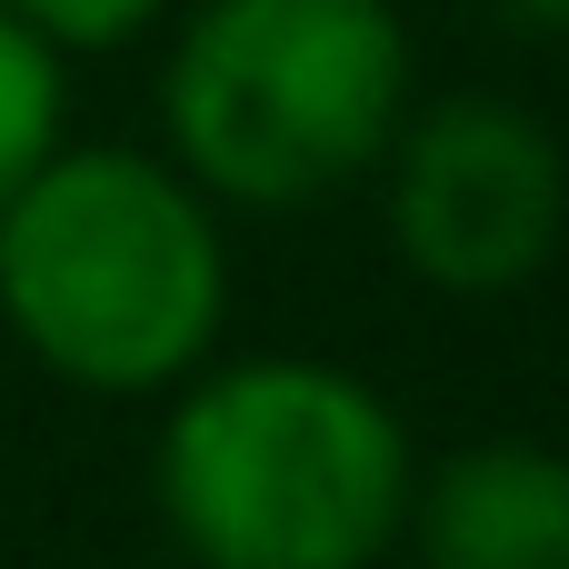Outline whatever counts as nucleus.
I'll return each mask as SVG.
<instances>
[{
	"instance_id": "f257e3e1",
	"label": "nucleus",
	"mask_w": 569,
	"mask_h": 569,
	"mask_svg": "<svg viewBox=\"0 0 569 569\" xmlns=\"http://www.w3.org/2000/svg\"><path fill=\"white\" fill-rule=\"evenodd\" d=\"M150 490L200 569H380L410 530L420 460L360 370L260 350L180 380Z\"/></svg>"
},
{
	"instance_id": "f03ea898",
	"label": "nucleus",
	"mask_w": 569,
	"mask_h": 569,
	"mask_svg": "<svg viewBox=\"0 0 569 569\" xmlns=\"http://www.w3.org/2000/svg\"><path fill=\"white\" fill-rule=\"evenodd\" d=\"M0 320L70 390H180L230 320L210 190L150 150H50L0 200Z\"/></svg>"
},
{
	"instance_id": "7ed1b4c3",
	"label": "nucleus",
	"mask_w": 569,
	"mask_h": 569,
	"mask_svg": "<svg viewBox=\"0 0 569 569\" xmlns=\"http://www.w3.org/2000/svg\"><path fill=\"white\" fill-rule=\"evenodd\" d=\"M410 110L390 0H200L160 70L170 160L240 210H310L380 170Z\"/></svg>"
},
{
	"instance_id": "20e7f679",
	"label": "nucleus",
	"mask_w": 569,
	"mask_h": 569,
	"mask_svg": "<svg viewBox=\"0 0 569 569\" xmlns=\"http://www.w3.org/2000/svg\"><path fill=\"white\" fill-rule=\"evenodd\" d=\"M380 170L390 250L410 260V280L450 300L530 290L569 240V150L520 100L450 90L430 110H400Z\"/></svg>"
},
{
	"instance_id": "39448f33",
	"label": "nucleus",
	"mask_w": 569,
	"mask_h": 569,
	"mask_svg": "<svg viewBox=\"0 0 569 569\" xmlns=\"http://www.w3.org/2000/svg\"><path fill=\"white\" fill-rule=\"evenodd\" d=\"M420 569H569V450L470 440L410 490Z\"/></svg>"
},
{
	"instance_id": "423d86ee",
	"label": "nucleus",
	"mask_w": 569,
	"mask_h": 569,
	"mask_svg": "<svg viewBox=\"0 0 569 569\" xmlns=\"http://www.w3.org/2000/svg\"><path fill=\"white\" fill-rule=\"evenodd\" d=\"M60 110H70V80H60V50L0 0V200L60 150Z\"/></svg>"
},
{
	"instance_id": "0eeeda50",
	"label": "nucleus",
	"mask_w": 569,
	"mask_h": 569,
	"mask_svg": "<svg viewBox=\"0 0 569 569\" xmlns=\"http://www.w3.org/2000/svg\"><path fill=\"white\" fill-rule=\"evenodd\" d=\"M50 50H120V40H140L170 0H10Z\"/></svg>"
},
{
	"instance_id": "6e6552de",
	"label": "nucleus",
	"mask_w": 569,
	"mask_h": 569,
	"mask_svg": "<svg viewBox=\"0 0 569 569\" xmlns=\"http://www.w3.org/2000/svg\"><path fill=\"white\" fill-rule=\"evenodd\" d=\"M520 30H569V0H500Z\"/></svg>"
}]
</instances>
